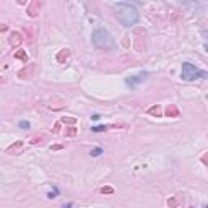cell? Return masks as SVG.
<instances>
[{
	"label": "cell",
	"instance_id": "cell-1",
	"mask_svg": "<svg viewBox=\"0 0 208 208\" xmlns=\"http://www.w3.org/2000/svg\"><path fill=\"white\" fill-rule=\"evenodd\" d=\"M114 10H116V16L125 28H130L133 25H137L138 21V10L135 8L132 3L127 2H117L114 5Z\"/></svg>",
	"mask_w": 208,
	"mask_h": 208
},
{
	"label": "cell",
	"instance_id": "cell-2",
	"mask_svg": "<svg viewBox=\"0 0 208 208\" xmlns=\"http://www.w3.org/2000/svg\"><path fill=\"white\" fill-rule=\"evenodd\" d=\"M91 41H93V44H95L96 47L104 49V51H112L114 46H116V44H114L112 36L109 34L107 30H104V28H98V30L93 31Z\"/></svg>",
	"mask_w": 208,
	"mask_h": 208
},
{
	"label": "cell",
	"instance_id": "cell-3",
	"mask_svg": "<svg viewBox=\"0 0 208 208\" xmlns=\"http://www.w3.org/2000/svg\"><path fill=\"white\" fill-rule=\"evenodd\" d=\"M181 78L184 81H193V80H197V78H208V72L200 70L198 67L192 65V63H189V62H185V63H182Z\"/></svg>",
	"mask_w": 208,
	"mask_h": 208
},
{
	"label": "cell",
	"instance_id": "cell-4",
	"mask_svg": "<svg viewBox=\"0 0 208 208\" xmlns=\"http://www.w3.org/2000/svg\"><path fill=\"white\" fill-rule=\"evenodd\" d=\"M133 46H135V51L137 52H145L146 51V31L143 30V28H135V31H133Z\"/></svg>",
	"mask_w": 208,
	"mask_h": 208
},
{
	"label": "cell",
	"instance_id": "cell-5",
	"mask_svg": "<svg viewBox=\"0 0 208 208\" xmlns=\"http://www.w3.org/2000/svg\"><path fill=\"white\" fill-rule=\"evenodd\" d=\"M41 7H42V2H39V0H33V2L28 5V10H26L28 16H30V18H36L39 15V12H41Z\"/></svg>",
	"mask_w": 208,
	"mask_h": 208
},
{
	"label": "cell",
	"instance_id": "cell-6",
	"mask_svg": "<svg viewBox=\"0 0 208 208\" xmlns=\"http://www.w3.org/2000/svg\"><path fill=\"white\" fill-rule=\"evenodd\" d=\"M148 76V73L146 72H141V73H138V75H133V76H128V78H125V83H127V86H130V88H133V86H137L138 83H141L145 78Z\"/></svg>",
	"mask_w": 208,
	"mask_h": 208
},
{
	"label": "cell",
	"instance_id": "cell-7",
	"mask_svg": "<svg viewBox=\"0 0 208 208\" xmlns=\"http://www.w3.org/2000/svg\"><path fill=\"white\" fill-rule=\"evenodd\" d=\"M34 70H36V63H30V65H26L25 68H21L18 72V76L21 80H30V78H33Z\"/></svg>",
	"mask_w": 208,
	"mask_h": 208
},
{
	"label": "cell",
	"instance_id": "cell-8",
	"mask_svg": "<svg viewBox=\"0 0 208 208\" xmlns=\"http://www.w3.org/2000/svg\"><path fill=\"white\" fill-rule=\"evenodd\" d=\"M23 146H25V141H23V140H18V141H15L13 145H10L8 148H7V153H10V155H18L21 150H23Z\"/></svg>",
	"mask_w": 208,
	"mask_h": 208
},
{
	"label": "cell",
	"instance_id": "cell-9",
	"mask_svg": "<svg viewBox=\"0 0 208 208\" xmlns=\"http://www.w3.org/2000/svg\"><path fill=\"white\" fill-rule=\"evenodd\" d=\"M8 42H10V46H12V47H18L21 42H23V36H21L18 31H13V33L10 34Z\"/></svg>",
	"mask_w": 208,
	"mask_h": 208
},
{
	"label": "cell",
	"instance_id": "cell-10",
	"mask_svg": "<svg viewBox=\"0 0 208 208\" xmlns=\"http://www.w3.org/2000/svg\"><path fill=\"white\" fill-rule=\"evenodd\" d=\"M181 116V111H179V107L176 106V104H169L168 107H166V117H179Z\"/></svg>",
	"mask_w": 208,
	"mask_h": 208
},
{
	"label": "cell",
	"instance_id": "cell-11",
	"mask_svg": "<svg viewBox=\"0 0 208 208\" xmlns=\"http://www.w3.org/2000/svg\"><path fill=\"white\" fill-rule=\"evenodd\" d=\"M55 59H57L59 63H65L70 59V49H62V51H59V54H57Z\"/></svg>",
	"mask_w": 208,
	"mask_h": 208
},
{
	"label": "cell",
	"instance_id": "cell-12",
	"mask_svg": "<svg viewBox=\"0 0 208 208\" xmlns=\"http://www.w3.org/2000/svg\"><path fill=\"white\" fill-rule=\"evenodd\" d=\"M146 112L150 114V116H153V117H161V116H163V109H161V106H159V104L151 106Z\"/></svg>",
	"mask_w": 208,
	"mask_h": 208
},
{
	"label": "cell",
	"instance_id": "cell-13",
	"mask_svg": "<svg viewBox=\"0 0 208 208\" xmlns=\"http://www.w3.org/2000/svg\"><path fill=\"white\" fill-rule=\"evenodd\" d=\"M182 203V197L181 195H174L168 200V208H177L179 205Z\"/></svg>",
	"mask_w": 208,
	"mask_h": 208
},
{
	"label": "cell",
	"instance_id": "cell-14",
	"mask_svg": "<svg viewBox=\"0 0 208 208\" xmlns=\"http://www.w3.org/2000/svg\"><path fill=\"white\" fill-rule=\"evenodd\" d=\"M15 59H20V60H23V62H28V54H26V51H18V52H15Z\"/></svg>",
	"mask_w": 208,
	"mask_h": 208
},
{
	"label": "cell",
	"instance_id": "cell-15",
	"mask_svg": "<svg viewBox=\"0 0 208 208\" xmlns=\"http://www.w3.org/2000/svg\"><path fill=\"white\" fill-rule=\"evenodd\" d=\"M112 125H96V127H91V132H95V133H98V132H104V130H107V128H111Z\"/></svg>",
	"mask_w": 208,
	"mask_h": 208
},
{
	"label": "cell",
	"instance_id": "cell-16",
	"mask_svg": "<svg viewBox=\"0 0 208 208\" xmlns=\"http://www.w3.org/2000/svg\"><path fill=\"white\" fill-rule=\"evenodd\" d=\"M60 122H62V124H67V125H75L76 124V119L75 117H62Z\"/></svg>",
	"mask_w": 208,
	"mask_h": 208
},
{
	"label": "cell",
	"instance_id": "cell-17",
	"mask_svg": "<svg viewBox=\"0 0 208 208\" xmlns=\"http://www.w3.org/2000/svg\"><path fill=\"white\" fill-rule=\"evenodd\" d=\"M42 141H46V137L44 135H39V137H34V138H31V145H41Z\"/></svg>",
	"mask_w": 208,
	"mask_h": 208
},
{
	"label": "cell",
	"instance_id": "cell-18",
	"mask_svg": "<svg viewBox=\"0 0 208 208\" xmlns=\"http://www.w3.org/2000/svg\"><path fill=\"white\" fill-rule=\"evenodd\" d=\"M65 106H67L65 103L60 101V103H57V104H51V106H49V109H51V111H59V109H63Z\"/></svg>",
	"mask_w": 208,
	"mask_h": 208
},
{
	"label": "cell",
	"instance_id": "cell-19",
	"mask_svg": "<svg viewBox=\"0 0 208 208\" xmlns=\"http://www.w3.org/2000/svg\"><path fill=\"white\" fill-rule=\"evenodd\" d=\"M99 192H101V193H106V195H112V193H114V189L111 187V185H104V187L99 189Z\"/></svg>",
	"mask_w": 208,
	"mask_h": 208
},
{
	"label": "cell",
	"instance_id": "cell-20",
	"mask_svg": "<svg viewBox=\"0 0 208 208\" xmlns=\"http://www.w3.org/2000/svg\"><path fill=\"white\" fill-rule=\"evenodd\" d=\"M76 133H78V128H75V127H68V128H65V135H67V137H75Z\"/></svg>",
	"mask_w": 208,
	"mask_h": 208
},
{
	"label": "cell",
	"instance_id": "cell-21",
	"mask_svg": "<svg viewBox=\"0 0 208 208\" xmlns=\"http://www.w3.org/2000/svg\"><path fill=\"white\" fill-rule=\"evenodd\" d=\"M20 128H23V130H28V128H30V122L21 120V122H20Z\"/></svg>",
	"mask_w": 208,
	"mask_h": 208
},
{
	"label": "cell",
	"instance_id": "cell-22",
	"mask_svg": "<svg viewBox=\"0 0 208 208\" xmlns=\"http://www.w3.org/2000/svg\"><path fill=\"white\" fill-rule=\"evenodd\" d=\"M99 155H103V148H95L91 151V156H99Z\"/></svg>",
	"mask_w": 208,
	"mask_h": 208
},
{
	"label": "cell",
	"instance_id": "cell-23",
	"mask_svg": "<svg viewBox=\"0 0 208 208\" xmlns=\"http://www.w3.org/2000/svg\"><path fill=\"white\" fill-rule=\"evenodd\" d=\"M57 193H59V192H57V189H54V190H51V192L47 193V197H49V198H55Z\"/></svg>",
	"mask_w": 208,
	"mask_h": 208
},
{
	"label": "cell",
	"instance_id": "cell-24",
	"mask_svg": "<svg viewBox=\"0 0 208 208\" xmlns=\"http://www.w3.org/2000/svg\"><path fill=\"white\" fill-rule=\"evenodd\" d=\"M202 163L205 164V166H208V151H206V153L202 156Z\"/></svg>",
	"mask_w": 208,
	"mask_h": 208
},
{
	"label": "cell",
	"instance_id": "cell-25",
	"mask_svg": "<svg viewBox=\"0 0 208 208\" xmlns=\"http://www.w3.org/2000/svg\"><path fill=\"white\" fill-rule=\"evenodd\" d=\"M203 34V38H205V47H206V51H208V33L206 31H202Z\"/></svg>",
	"mask_w": 208,
	"mask_h": 208
},
{
	"label": "cell",
	"instance_id": "cell-26",
	"mask_svg": "<svg viewBox=\"0 0 208 208\" xmlns=\"http://www.w3.org/2000/svg\"><path fill=\"white\" fill-rule=\"evenodd\" d=\"M62 148H63V145H54V146H51L52 151H59V150H62Z\"/></svg>",
	"mask_w": 208,
	"mask_h": 208
},
{
	"label": "cell",
	"instance_id": "cell-27",
	"mask_svg": "<svg viewBox=\"0 0 208 208\" xmlns=\"http://www.w3.org/2000/svg\"><path fill=\"white\" fill-rule=\"evenodd\" d=\"M59 128H60V122H55V125H54V133H57V132H59Z\"/></svg>",
	"mask_w": 208,
	"mask_h": 208
},
{
	"label": "cell",
	"instance_id": "cell-28",
	"mask_svg": "<svg viewBox=\"0 0 208 208\" xmlns=\"http://www.w3.org/2000/svg\"><path fill=\"white\" fill-rule=\"evenodd\" d=\"M99 117H101L99 114H95V116H91V119H93V120H99Z\"/></svg>",
	"mask_w": 208,
	"mask_h": 208
},
{
	"label": "cell",
	"instance_id": "cell-29",
	"mask_svg": "<svg viewBox=\"0 0 208 208\" xmlns=\"http://www.w3.org/2000/svg\"><path fill=\"white\" fill-rule=\"evenodd\" d=\"M62 208H72V203H67V205H63Z\"/></svg>",
	"mask_w": 208,
	"mask_h": 208
},
{
	"label": "cell",
	"instance_id": "cell-30",
	"mask_svg": "<svg viewBox=\"0 0 208 208\" xmlns=\"http://www.w3.org/2000/svg\"><path fill=\"white\" fill-rule=\"evenodd\" d=\"M206 208H208V206H206Z\"/></svg>",
	"mask_w": 208,
	"mask_h": 208
}]
</instances>
